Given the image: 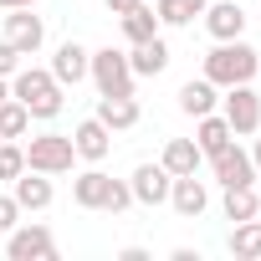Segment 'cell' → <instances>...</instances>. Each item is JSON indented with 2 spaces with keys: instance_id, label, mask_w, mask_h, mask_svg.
Listing matches in <instances>:
<instances>
[{
  "instance_id": "1",
  "label": "cell",
  "mask_w": 261,
  "mask_h": 261,
  "mask_svg": "<svg viewBox=\"0 0 261 261\" xmlns=\"http://www.w3.org/2000/svg\"><path fill=\"white\" fill-rule=\"evenodd\" d=\"M256 67H261V57H256V46H246L241 36H236V41H220V46L205 57V77H210L215 87L251 82V77H256Z\"/></svg>"
},
{
  "instance_id": "2",
  "label": "cell",
  "mask_w": 261,
  "mask_h": 261,
  "mask_svg": "<svg viewBox=\"0 0 261 261\" xmlns=\"http://www.w3.org/2000/svg\"><path fill=\"white\" fill-rule=\"evenodd\" d=\"M11 97L31 113V118H57L62 113V82L51 77V72H41V67H26V72H16V82H11Z\"/></svg>"
},
{
  "instance_id": "3",
  "label": "cell",
  "mask_w": 261,
  "mask_h": 261,
  "mask_svg": "<svg viewBox=\"0 0 261 261\" xmlns=\"http://www.w3.org/2000/svg\"><path fill=\"white\" fill-rule=\"evenodd\" d=\"M72 200H77L82 210H108V215H118V210L134 205V190H128L123 179H108L102 169H87V174H77Z\"/></svg>"
},
{
  "instance_id": "4",
  "label": "cell",
  "mask_w": 261,
  "mask_h": 261,
  "mask_svg": "<svg viewBox=\"0 0 261 261\" xmlns=\"http://www.w3.org/2000/svg\"><path fill=\"white\" fill-rule=\"evenodd\" d=\"M87 77L97 82L102 97H134V67H128V51H113V46L92 51L87 57Z\"/></svg>"
},
{
  "instance_id": "5",
  "label": "cell",
  "mask_w": 261,
  "mask_h": 261,
  "mask_svg": "<svg viewBox=\"0 0 261 261\" xmlns=\"http://www.w3.org/2000/svg\"><path fill=\"white\" fill-rule=\"evenodd\" d=\"M72 159H77L72 134H41L26 144V169H36V174H67Z\"/></svg>"
},
{
  "instance_id": "6",
  "label": "cell",
  "mask_w": 261,
  "mask_h": 261,
  "mask_svg": "<svg viewBox=\"0 0 261 261\" xmlns=\"http://www.w3.org/2000/svg\"><path fill=\"white\" fill-rule=\"evenodd\" d=\"M220 118L230 123V134H256V128H261V97H256V87L251 82L225 87V113Z\"/></svg>"
},
{
  "instance_id": "7",
  "label": "cell",
  "mask_w": 261,
  "mask_h": 261,
  "mask_svg": "<svg viewBox=\"0 0 261 261\" xmlns=\"http://www.w3.org/2000/svg\"><path fill=\"white\" fill-rule=\"evenodd\" d=\"M6 41H11L21 57H36L41 41H46V21L31 16V6H16V11L6 16Z\"/></svg>"
},
{
  "instance_id": "8",
  "label": "cell",
  "mask_w": 261,
  "mask_h": 261,
  "mask_svg": "<svg viewBox=\"0 0 261 261\" xmlns=\"http://www.w3.org/2000/svg\"><path fill=\"white\" fill-rule=\"evenodd\" d=\"M6 256H11V261H51V256H57V236H51L46 225H21V230H11Z\"/></svg>"
},
{
  "instance_id": "9",
  "label": "cell",
  "mask_w": 261,
  "mask_h": 261,
  "mask_svg": "<svg viewBox=\"0 0 261 261\" xmlns=\"http://www.w3.org/2000/svg\"><path fill=\"white\" fill-rule=\"evenodd\" d=\"M210 164H215V179H220L225 190H236V185H256V164H251V154L236 149V144H225L220 154H210Z\"/></svg>"
},
{
  "instance_id": "10",
  "label": "cell",
  "mask_w": 261,
  "mask_h": 261,
  "mask_svg": "<svg viewBox=\"0 0 261 261\" xmlns=\"http://www.w3.org/2000/svg\"><path fill=\"white\" fill-rule=\"evenodd\" d=\"M72 149H77V159H87V164H102V159L113 154V128H102L97 118L77 123V134H72Z\"/></svg>"
},
{
  "instance_id": "11",
  "label": "cell",
  "mask_w": 261,
  "mask_h": 261,
  "mask_svg": "<svg viewBox=\"0 0 261 261\" xmlns=\"http://www.w3.org/2000/svg\"><path fill=\"white\" fill-rule=\"evenodd\" d=\"M169 185H174V174L164 164H139L128 190H134V200H144V205H164L169 200Z\"/></svg>"
},
{
  "instance_id": "12",
  "label": "cell",
  "mask_w": 261,
  "mask_h": 261,
  "mask_svg": "<svg viewBox=\"0 0 261 261\" xmlns=\"http://www.w3.org/2000/svg\"><path fill=\"white\" fill-rule=\"evenodd\" d=\"M169 205H174L185 220H195V215H205V205H210V190H205L195 174H174V185H169Z\"/></svg>"
},
{
  "instance_id": "13",
  "label": "cell",
  "mask_w": 261,
  "mask_h": 261,
  "mask_svg": "<svg viewBox=\"0 0 261 261\" xmlns=\"http://www.w3.org/2000/svg\"><path fill=\"white\" fill-rule=\"evenodd\" d=\"M205 31L215 41H236L246 31V11L236 6V0H220V6H205Z\"/></svg>"
},
{
  "instance_id": "14",
  "label": "cell",
  "mask_w": 261,
  "mask_h": 261,
  "mask_svg": "<svg viewBox=\"0 0 261 261\" xmlns=\"http://www.w3.org/2000/svg\"><path fill=\"white\" fill-rule=\"evenodd\" d=\"M87 46H77V41H62L57 46V57H51V77L62 82V87H77L82 77H87Z\"/></svg>"
},
{
  "instance_id": "15",
  "label": "cell",
  "mask_w": 261,
  "mask_h": 261,
  "mask_svg": "<svg viewBox=\"0 0 261 261\" xmlns=\"http://www.w3.org/2000/svg\"><path fill=\"white\" fill-rule=\"evenodd\" d=\"M128 67H134V77H159L169 67V46L159 36H149V41H139L134 51H128Z\"/></svg>"
},
{
  "instance_id": "16",
  "label": "cell",
  "mask_w": 261,
  "mask_h": 261,
  "mask_svg": "<svg viewBox=\"0 0 261 261\" xmlns=\"http://www.w3.org/2000/svg\"><path fill=\"white\" fill-rule=\"evenodd\" d=\"M11 185H16V205H21V210H46V205H51V179H46V174L26 169V174H16Z\"/></svg>"
},
{
  "instance_id": "17",
  "label": "cell",
  "mask_w": 261,
  "mask_h": 261,
  "mask_svg": "<svg viewBox=\"0 0 261 261\" xmlns=\"http://www.w3.org/2000/svg\"><path fill=\"white\" fill-rule=\"evenodd\" d=\"M97 123L113 128V134H123V128L139 123V102L134 97H97Z\"/></svg>"
},
{
  "instance_id": "18",
  "label": "cell",
  "mask_w": 261,
  "mask_h": 261,
  "mask_svg": "<svg viewBox=\"0 0 261 261\" xmlns=\"http://www.w3.org/2000/svg\"><path fill=\"white\" fill-rule=\"evenodd\" d=\"M179 113H190V118H205V113H215V82L210 77H190L185 87H179Z\"/></svg>"
},
{
  "instance_id": "19",
  "label": "cell",
  "mask_w": 261,
  "mask_h": 261,
  "mask_svg": "<svg viewBox=\"0 0 261 261\" xmlns=\"http://www.w3.org/2000/svg\"><path fill=\"white\" fill-rule=\"evenodd\" d=\"M200 159H205V154H200V144H195V139H169L159 164H164L169 174H195V169H200Z\"/></svg>"
},
{
  "instance_id": "20",
  "label": "cell",
  "mask_w": 261,
  "mask_h": 261,
  "mask_svg": "<svg viewBox=\"0 0 261 261\" xmlns=\"http://www.w3.org/2000/svg\"><path fill=\"white\" fill-rule=\"evenodd\" d=\"M195 144H200V154L210 159V154H220L225 144H236V134H230V123H225V118L205 113V118H200V128H195Z\"/></svg>"
},
{
  "instance_id": "21",
  "label": "cell",
  "mask_w": 261,
  "mask_h": 261,
  "mask_svg": "<svg viewBox=\"0 0 261 261\" xmlns=\"http://www.w3.org/2000/svg\"><path fill=\"white\" fill-rule=\"evenodd\" d=\"M225 246H230L236 261H256V256H261V225H256V220H236V230H230Z\"/></svg>"
},
{
  "instance_id": "22",
  "label": "cell",
  "mask_w": 261,
  "mask_h": 261,
  "mask_svg": "<svg viewBox=\"0 0 261 261\" xmlns=\"http://www.w3.org/2000/svg\"><path fill=\"white\" fill-rule=\"evenodd\" d=\"M205 6L210 0H159L154 16H159V26H190L195 16H205Z\"/></svg>"
},
{
  "instance_id": "23",
  "label": "cell",
  "mask_w": 261,
  "mask_h": 261,
  "mask_svg": "<svg viewBox=\"0 0 261 261\" xmlns=\"http://www.w3.org/2000/svg\"><path fill=\"white\" fill-rule=\"evenodd\" d=\"M123 36L134 41V46H139V41H149V36H159V16L144 6V0H139L134 11H123Z\"/></svg>"
},
{
  "instance_id": "24",
  "label": "cell",
  "mask_w": 261,
  "mask_h": 261,
  "mask_svg": "<svg viewBox=\"0 0 261 261\" xmlns=\"http://www.w3.org/2000/svg\"><path fill=\"white\" fill-rule=\"evenodd\" d=\"M256 210H261V200H256V190H251V185L225 190V220H256Z\"/></svg>"
},
{
  "instance_id": "25",
  "label": "cell",
  "mask_w": 261,
  "mask_h": 261,
  "mask_svg": "<svg viewBox=\"0 0 261 261\" xmlns=\"http://www.w3.org/2000/svg\"><path fill=\"white\" fill-rule=\"evenodd\" d=\"M26 128H31V113L16 97H6V102H0V139H21Z\"/></svg>"
},
{
  "instance_id": "26",
  "label": "cell",
  "mask_w": 261,
  "mask_h": 261,
  "mask_svg": "<svg viewBox=\"0 0 261 261\" xmlns=\"http://www.w3.org/2000/svg\"><path fill=\"white\" fill-rule=\"evenodd\" d=\"M16 174H26V149L16 139H0V179H16Z\"/></svg>"
},
{
  "instance_id": "27",
  "label": "cell",
  "mask_w": 261,
  "mask_h": 261,
  "mask_svg": "<svg viewBox=\"0 0 261 261\" xmlns=\"http://www.w3.org/2000/svg\"><path fill=\"white\" fill-rule=\"evenodd\" d=\"M16 215H21L16 195H0V236H11V230H16Z\"/></svg>"
},
{
  "instance_id": "28",
  "label": "cell",
  "mask_w": 261,
  "mask_h": 261,
  "mask_svg": "<svg viewBox=\"0 0 261 261\" xmlns=\"http://www.w3.org/2000/svg\"><path fill=\"white\" fill-rule=\"evenodd\" d=\"M16 72H21V51L11 41H0V77H16Z\"/></svg>"
},
{
  "instance_id": "29",
  "label": "cell",
  "mask_w": 261,
  "mask_h": 261,
  "mask_svg": "<svg viewBox=\"0 0 261 261\" xmlns=\"http://www.w3.org/2000/svg\"><path fill=\"white\" fill-rule=\"evenodd\" d=\"M134 6H139V0H108V11H113V16H123V11H134Z\"/></svg>"
},
{
  "instance_id": "30",
  "label": "cell",
  "mask_w": 261,
  "mask_h": 261,
  "mask_svg": "<svg viewBox=\"0 0 261 261\" xmlns=\"http://www.w3.org/2000/svg\"><path fill=\"white\" fill-rule=\"evenodd\" d=\"M16 6H36V0H0V11H16Z\"/></svg>"
},
{
  "instance_id": "31",
  "label": "cell",
  "mask_w": 261,
  "mask_h": 261,
  "mask_svg": "<svg viewBox=\"0 0 261 261\" xmlns=\"http://www.w3.org/2000/svg\"><path fill=\"white\" fill-rule=\"evenodd\" d=\"M251 164H256V169H261V139H256V149H251Z\"/></svg>"
},
{
  "instance_id": "32",
  "label": "cell",
  "mask_w": 261,
  "mask_h": 261,
  "mask_svg": "<svg viewBox=\"0 0 261 261\" xmlns=\"http://www.w3.org/2000/svg\"><path fill=\"white\" fill-rule=\"evenodd\" d=\"M6 97H11V87H6V77H0V102H6Z\"/></svg>"
},
{
  "instance_id": "33",
  "label": "cell",
  "mask_w": 261,
  "mask_h": 261,
  "mask_svg": "<svg viewBox=\"0 0 261 261\" xmlns=\"http://www.w3.org/2000/svg\"><path fill=\"white\" fill-rule=\"evenodd\" d=\"M256 225H261V210H256Z\"/></svg>"
}]
</instances>
